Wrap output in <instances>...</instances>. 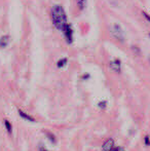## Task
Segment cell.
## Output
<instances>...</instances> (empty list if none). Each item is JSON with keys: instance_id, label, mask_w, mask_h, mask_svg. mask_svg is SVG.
<instances>
[{"instance_id": "cell-15", "label": "cell", "mask_w": 150, "mask_h": 151, "mask_svg": "<svg viewBox=\"0 0 150 151\" xmlns=\"http://www.w3.org/2000/svg\"><path fill=\"white\" fill-rule=\"evenodd\" d=\"M113 151H124V150H123V148H121V147H116V148H114Z\"/></svg>"}, {"instance_id": "cell-12", "label": "cell", "mask_w": 150, "mask_h": 151, "mask_svg": "<svg viewBox=\"0 0 150 151\" xmlns=\"http://www.w3.org/2000/svg\"><path fill=\"white\" fill-rule=\"evenodd\" d=\"M144 144L146 146H150V137L148 135H146L144 137Z\"/></svg>"}, {"instance_id": "cell-18", "label": "cell", "mask_w": 150, "mask_h": 151, "mask_svg": "<svg viewBox=\"0 0 150 151\" xmlns=\"http://www.w3.org/2000/svg\"><path fill=\"white\" fill-rule=\"evenodd\" d=\"M149 62H150V57H149Z\"/></svg>"}, {"instance_id": "cell-6", "label": "cell", "mask_w": 150, "mask_h": 151, "mask_svg": "<svg viewBox=\"0 0 150 151\" xmlns=\"http://www.w3.org/2000/svg\"><path fill=\"white\" fill-rule=\"evenodd\" d=\"M19 114H20L21 117L24 118V119H26V120H28V121H35V118L33 117V116L28 115V114H27L26 112L22 111L21 109H19Z\"/></svg>"}, {"instance_id": "cell-17", "label": "cell", "mask_w": 150, "mask_h": 151, "mask_svg": "<svg viewBox=\"0 0 150 151\" xmlns=\"http://www.w3.org/2000/svg\"><path fill=\"white\" fill-rule=\"evenodd\" d=\"M40 151H47V150H45V149H44V148H40Z\"/></svg>"}, {"instance_id": "cell-11", "label": "cell", "mask_w": 150, "mask_h": 151, "mask_svg": "<svg viewBox=\"0 0 150 151\" xmlns=\"http://www.w3.org/2000/svg\"><path fill=\"white\" fill-rule=\"evenodd\" d=\"M98 107L100 108V109H102V110L106 109V107H107V101L103 100V101L99 102V103H98Z\"/></svg>"}, {"instance_id": "cell-4", "label": "cell", "mask_w": 150, "mask_h": 151, "mask_svg": "<svg viewBox=\"0 0 150 151\" xmlns=\"http://www.w3.org/2000/svg\"><path fill=\"white\" fill-rule=\"evenodd\" d=\"M115 146H114V140L109 138L107 139L106 141L103 143V146H102V150L103 151H113Z\"/></svg>"}, {"instance_id": "cell-10", "label": "cell", "mask_w": 150, "mask_h": 151, "mask_svg": "<svg viewBox=\"0 0 150 151\" xmlns=\"http://www.w3.org/2000/svg\"><path fill=\"white\" fill-rule=\"evenodd\" d=\"M66 64H67V59L63 58V59H61L58 63H57V66H58V68H62V67H64Z\"/></svg>"}, {"instance_id": "cell-7", "label": "cell", "mask_w": 150, "mask_h": 151, "mask_svg": "<svg viewBox=\"0 0 150 151\" xmlns=\"http://www.w3.org/2000/svg\"><path fill=\"white\" fill-rule=\"evenodd\" d=\"M8 42H9V36L4 35L0 38V47H5L7 46Z\"/></svg>"}, {"instance_id": "cell-19", "label": "cell", "mask_w": 150, "mask_h": 151, "mask_svg": "<svg viewBox=\"0 0 150 151\" xmlns=\"http://www.w3.org/2000/svg\"><path fill=\"white\" fill-rule=\"evenodd\" d=\"M149 37H150V33H149Z\"/></svg>"}, {"instance_id": "cell-9", "label": "cell", "mask_w": 150, "mask_h": 151, "mask_svg": "<svg viewBox=\"0 0 150 151\" xmlns=\"http://www.w3.org/2000/svg\"><path fill=\"white\" fill-rule=\"evenodd\" d=\"M45 136H46V138H47V139L50 140V141L52 142V144L56 143V137H55V136L52 135V133H46V134H45Z\"/></svg>"}, {"instance_id": "cell-5", "label": "cell", "mask_w": 150, "mask_h": 151, "mask_svg": "<svg viewBox=\"0 0 150 151\" xmlns=\"http://www.w3.org/2000/svg\"><path fill=\"white\" fill-rule=\"evenodd\" d=\"M110 68L116 73H120V71H121V62H120L119 59H114L113 61H111Z\"/></svg>"}, {"instance_id": "cell-1", "label": "cell", "mask_w": 150, "mask_h": 151, "mask_svg": "<svg viewBox=\"0 0 150 151\" xmlns=\"http://www.w3.org/2000/svg\"><path fill=\"white\" fill-rule=\"evenodd\" d=\"M52 20L54 26L59 30H62L68 23H67V16L64 8L61 5H55L52 9Z\"/></svg>"}, {"instance_id": "cell-2", "label": "cell", "mask_w": 150, "mask_h": 151, "mask_svg": "<svg viewBox=\"0 0 150 151\" xmlns=\"http://www.w3.org/2000/svg\"><path fill=\"white\" fill-rule=\"evenodd\" d=\"M110 32L116 40H118V41H120V42L124 41V32L118 24H114L113 26L111 27Z\"/></svg>"}, {"instance_id": "cell-14", "label": "cell", "mask_w": 150, "mask_h": 151, "mask_svg": "<svg viewBox=\"0 0 150 151\" xmlns=\"http://www.w3.org/2000/svg\"><path fill=\"white\" fill-rule=\"evenodd\" d=\"M143 14H144V17H145V19H146L148 22H150V16L148 14H146V12H143Z\"/></svg>"}, {"instance_id": "cell-8", "label": "cell", "mask_w": 150, "mask_h": 151, "mask_svg": "<svg viewBox=\"0 0 150 151\" xmlns=\"http://www.w3.org/2000/svg\"><path fill=\"white\" fill-rule=\"evenodd\" d=\"M4 125H5V129H6V131H7V133L9 134V135H11V134H12V125H11V123H10L7 119H5V120H4Z\"/></svg>"}, {"instance_id": "cell-13", "label": "cell", "mask_w": 150, "mask_h": 151, "mask_svg": "<svg viewBox=\"0 0 150 151\" xmlns=\"http://www.w3.org/2000/svg\"><path fill=\"white\" fill-rule=\"evenodd\" d=\"M77 3H78V6H79L80 8H82L84 3H85V0H77Z\"/></svg>"}, {"instance_id": "cell-3", "label": "cell", "mask_w": 150, "mask_h": 151, "mask_svg": "<svg viewBox=\"0 0 150 151\" xmlns=\"http://www.w3.org/2000/svg\"><path fill=\"white\" fill-rule=\"evenodd\" d=\"M62 31H63V34H64L65 38H66L67 42L71 43L73 40V30H72V28H71V26L69 24H67L66 26L62 29Z\"/></svg>"}, {"instance_id": "cell-16", "label": "cell", "mask_w": 150, "mask_h": 151, "mask_svg": "<svg viewBox=\"0 0 150 151\" xmlns=\"http://www.w3.org/2000/svg\"><path fill=\"white\" fill-rule=\"evenodd\" d=\"M90 77V75L88 74H85V75H83V77H82V79H86V78Z\"/></svg>"}]
</instances>
